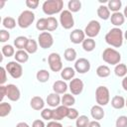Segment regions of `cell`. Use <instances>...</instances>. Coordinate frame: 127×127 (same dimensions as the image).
Returning <instances> with one entry per match:
<instances>
[{
  "mask_svg": "<svg viewBox=\"0 0 127 127\" xmlns=\"http://www.w3.org/2000/svg\"><path fill=\"white\" fill-rule=\"evenodd\" d=\"M32 127H46V125H45V123H44L43 120L37 119V120H35V121L33 122Z\"/></svg>",
  "mask_w": 127,
  "mask_h": 127,
  "instance_id": "obj_48",
  "label": "cell"
},
{
  "mask_svg": "<svg viewBox=\"0 0 127 127\" xmlns=\"http://www.w3.org/2000/svg\"><path fill=\"white\" fill-rule=\"evenodd\" d=\"M123 32L121 29L115 27L109 30V32L105 35V42L114 48H120L123 44Z\"/></svg>",
  "mask_w": 127,
  "mask_h": 127,
  "instance_id": "obj_1",
  "label": "cell"
},
{
  "mask_svg": "<svg viewBox=\"0 0 127 127\" xmlns=\"http://www.w3.org/2000/svg\"><path fill=\"white\" fill-rule=\"evenodd\" d=\"M9 39H10V33L7 30H4V29L0 30V41L2 43H5Z\"/></svg>",
  "mask_w": 127,
  "mask_h": 127,
  "instance_id": "obj_43",
  "label": "cell"
},
{
  "mask_svg": "<svg viewBox=\"0 0 127 127\" xmlns=\"http://www.w3.org/2000/svg\"><path fill=\"white\" fill-rule=\"evenodd\" d=\"M97 16L101 20H108L110 19V10L105 5H100L97 9Z\"/></svg>",
  "mask_w": 127,
  "mask_h": 127,
  "instance_id": "obj_23",
  "label": "cell"
},
{
  "mask_svg": "<svg viewBox=\"0 0 127 127\" xmlns=\"http://www.w3.org/2000/svg\"><path fill=\"white\" fill-rule=\"evenodd\" d=\"M78 116H79L78 111H77L75 108L69 107V109H68V114H67V118L70 119V120H73V119H77Z\"/></svg>",
  "mask_w": 127,
  "mask_h": 127,
  "instance_id": "obj_44",
  "label": "cell"
},
{
  "mask_svg": "<svg viewBox=\"0 0 127 127\" xmlns=\"http://www.w3.org/2000/svg\"><path fill=\"white\" fill-rule=\"evenodd\" d=\"M123 15H124V17L127 19V6L124 8V12H123Z\"/></svg>",
  "mask_w": 127,
  "mask_h": 127,
  "instance_id": "obj_53",
  "label": "cell"
},
{
  "mask_svg": "<svg viewBox=\"0 0 127 127\" xmlns=\"http://www.w3.org/2000/svg\"><path fill=\"white\" fill-rule=\"evenodd\" d=\"M110 21H111V24L114 25L115 27H119L121 25L124 24L125 22V17L123 15V13L121 12H115L113 13L111 16H110Z\"/></svg>",
  "mask_w": 127,
  "mask_h": 127,
  "instance_id": "obj_18",
  "label": "cell"
},
{
  "mask_svg": "<svg viewBox=\"0 0 127 127\" xmlns=\"http://www.w3.org/2000/svg\"><path fill=\"white\" fill-rule=\"evenodd\" d=\"M47 19H48V28H47V31L52 32V31L57 30V28L59 26L58 20L55 17H48Z\"/></svg>",
  "mask_w": 127,
  "mask_h": 127,
  "instance_id": "obj_39",
  "label": "cell"
},
{
  "mask_svg": "<svg viewBox=\"0 0 127 127\" xmlns=\"http://www.w3.org/2000/svg\"><path fill=\"white\" fill-rule=\"evenodd\" d=\"M7 87V97L9 100L11 101H18L20 99V96H21V92H20V89L18 88L17 85L15 84H8L6 85Z\"/></svg>",
  "mask_w": 127,
  "mask_h": 127,
  "instance_id": "obj_13",
  "label": "cell"
},
{
  "mask_svg": "<svg viewBox=\"0 0 127 127\" xmlns=\"http://www.w3.org/2000/svg\"><path fill=\"white\" fill-rule=\"evenodd\" d=\"M74 74H75V69L70 66H66L61 70V76L64 80H71L74 77Z\"/></svg>",
  "mask_w": 127,
  "mask_h": 127,
  "instance_id": "obj_21",
  "label": "cell"
},
{
  "mask_svg": "<svg viewBox=\"0 0 127 127\" xmlns=\"http://www.w3.org/2000/svg\"><path fill=\"white\" fill-rule=\"evenodd\" d=\"M115 125L116 127H127V116H119L115 122Z\"/></svg>",
  "mask_w": 127,
  "mask_h": 127,
  "instance_id": "obj_42",
  "label": "cell"
},
{
  "mask_svg": "<svg viewBox=\"0 0 127 127\" xmlns=\"http://www.w3.org/2000/svg\"><path fill=\"white\" fill-rule=\"evenodd\" d=\"M46 127H63V125L60 123V122H58V121H51V122H49L48 124H47V126Z\"/></svg>",
  "mask_w": 127,
  "mask_h": 127,
  "instance_id": "obj_49",
  "label": "cell"
},
{
  "mask_svg": "<svg viewBox=\"0 0 127 127\" xmlns=\"http://www.w3.org/2000/svg\"><path fill=\"white\" fill-rule=\"evenodd\" d=\"M89 118L86 115H80L77 117L75 121V126L76 127H88L89 124Z\"/></svg>",
  "mask_w": 127,
  "mask_h": 127,
  "instance_id": "obj_35",
  "label": "cell"
},
{
  "mask_svg": "<svg viewBox=\"0 0 127 127\" xmlns=\"http://www.w3.org/2000/svg\"><path fill=\"white\" fill-rule=\"evenodd\" d=\"M114 72L119 77H124L127 75V65L124 64H118L115 65Z\"/></svg>",
  "mask_w": 127,
  "mask_h": 127,
  "instance_id": "obj_28",
  "label": "cell"
},
{
  "mask_svg": "<svg viewBox=\"0 0 127 127\" xmlns=\"http://www.w3.org/2000/svg\"><path fill=\"white\" fill-rule=\"evenodd\" d=\"M75 103V98L73 95L69 94V93H64L62 97V105L66 106V107H71L73 104Z\"/></svg>",
  "mask_w": 127,
  "mask_h": 127,
  "instance_id": "obj_25",
  "label": "cell"
},
{
  "mask_svg": "<svg viewBox=\"0 0 127 127\" xmlns=\"http://www.w3.org/2000/svg\"><path fill=\"white\" fill-rule=\"evenodd\" d=\"M0 92H1V97H0V100L3 102L4 97L7 95V87H6L5 85H0Z\"/></svg>",
  "mask_w": 127,
  "mask_h": 127,
  "instance_id": "obj_47",
  "label": "cell"
},
{
  "mask_svg": "<svg viewBox=\"0 0 127 127\" xmlns=\"http://www.w3.org/2000/svg\"><path fill=\"white\" fill-rule=\"evenodd\" d=\"M48 64L49 66L51 68L52 71H60L63 69V63H62V59L61 56L58 53H52L50 54L49 58H48Z\"/></svg>",
  "mask_w": 127,
  "mask_h": 127,
  "instance_id": "obj_8",
  "label": "cell"
},
{
  "mask_svg": "<svg viewBox=\"0 0 127 127\" xmlns=\"http://www.w3.org/2000/svg\"><path fill=\"white\" fill-rule=\"evenodd\" d=\"M36 77H37L38 81H40V82H43V83L47 82L50 78V72L47 69H40L37 71Z\"/></svg>",
  "mask_w": 127,
  "mask_h": 127,
  "instance_id": "obj_32",
  "label": "cell"
},
{
  "mask_svg": "<svg viewBox=\"0 0 127 127\" xmlns=\"http://www.w3.org/2000/svg\"><path fill=\"white\" fill-rule=\"evenodd\" d=\"M102 60L111 65H116L121 61V55L113 48H106L102 53Z\"/></svg>",
  "mask_w": 127,
  "mask_h": 127,
  "instance_id": "obj_3",
  "label": "cell"
},
{
  "mask_svg": "<svg viewBox=\"0 0 127 127\" xmlns=\"http://www.w3.org/2000/svg\"><path fill=\"white\" fill-rule=\"evenodd\" d=\"M7 72L13 78H20L23 75V67L18 62H9L5 66Z\"/></svg>",
  "mask_w": 127,
  "mask_h": 127,
  "instance_id": "obj_7",
  "label": "cell"
},
{
  "mask_svg": "<svg viewBox=\"0 0 127 127\" xmlns=\"http://www.w3.org/2000/svg\"><path fill=\"white\" fill-rule=\"evenodd\" d=\"M38 44L42 49H49L54 45V38L49 32H42L38 37Z\"/></svg>",
  "mask_w": 127,
  "mask_h": 127,
  "instance_id": "obj_10",
  "label": "cell"
},
{
  "mask_svg": "<svg viewBox=\"0 0 127 127\" xmlns=\"http://www.w3.org/2000/svg\"><path fill=\"white\" fill-rule=\"evenodd\" d=\"M100 29H101V26H100V23L96 20H91L89 21V23L86 25L85 29H84V33L85 35L88 37V38H91L93 39L94 37H96L99 32H100Z\"/></svg>",
  "mask_w": 127,
  "mask_h": 127,
  "instance_id": "obj_9",
  "label": "cell"
},
{
  "mask_svg": "<svg viewBox=\"0 0 127 127\" xmlns=\"http://www.w3.org/2000/svg\"><path fill=\"white\" fill-rule=\"evenodd\" d=\"M68 88L73 95H78L83 90V81L79 78H72L68 84Z\"/></svg>",
  "mask_w": 127,
  "mask_h": 127,
  "instance_id": "obj_12",
  "label": "cell"
},
{
  "mask_svg": "<svg viewBox=\"0 0 127 127\" xmlns=\"http://www.w3.org/2000/svg\"><path fill=\"white\" fill-rule=\"evenodd\" d=\"M90 114L92 116V118L96 121H99L101 119H103L105 113H104V110L102 108V106L96 104V105H93L90 109Z\"/></svg>",
  "mask_w": 127,
  "mask_h": 127,
  "instance_id": "obj_16",
  "label": "cell"
},
{
  "mask_svg": "<svg viewBox=\"0 0 127 127\" xmlns=\"http://www.w3.org/2000/svg\"><path fill=\"white\" fill-rule=\"evenodd\" d=\"M36 28L39 31H47L48 28V19L47 18H41L37 21Z\"/></svg>",
  "mask_w": 127,
  "mask_h": 127,
  "instance_id": "obj_40",
  "label": "cell"
},
{
  "mask_svg": "<svg viewBox=\"0 0 127 127\" xmlns=\"http://www.w3.org/2000/svg\"><path fill=\"white\" fill-rule=\"evenodd\" d=\"M111 105L115 109H122L125 106V99L121 95H115L111 99Z\"/></svg>",
  "mask_w": 127,
  "mask_h": 127,
  "instance_id": "obj_24",
  "label": "cell"
},
{
  "mask_svg": "<svg viewBox=\"0 0 127 127\" xmlns=\"http://www.w3.org/2000/svg\"><path fill=\"white\" fill-rule=\"evenodd\" d=\"M34 21H35V14L31 10H25L19 15L17 24L20 28L27 29L33 24Z\"/></svg>",
  "mask_w": 127,
  "mask_h": 127,
  "instance_id": "obj_5",
  "label": "cell"
},
{
  "mask_svg": "<svg viewBox=\"0 0 127 127\" xmlns=\"http://www.w3.org/2000/svg\"><path fill=\"white\" fill-rule=\"evenodd\" d=\"M1 52H2V55L4 57H7V58H10V57L15 56V49L11 45H4L2 47Z\"/></svg>",
  "mask_w": 127,
  "mask_h": 127,
  "instance_id": "obj_36",
  "label": "cell"
},
{
  "mask_svg": "<svg viewBox=\"0 0 127 127\" xmlns=\"http://www.w3.org/2000/svg\"><path fill=\"white\" fill-rule=\"evenodd\" d=\"M60 23L64 29H71L74 25V20L71 12L68 10H63L60 14Z\"/></svg>",
  "mask_w": 127,
  "mask_h": 127,
  "instance_id": "obj_6",
  "label": "cell"
},
{
  "mask_svg": "<svg viewBox=\"0 0 127 127\" xmlns=\"http://www.w3.org/2000/svg\"><path fill=\"white\" fill-rule=\"evenodd\" d=\"M96 47V43L93 39L91 38H86L82 42V48L85 52H92Z\"/></svg>",
  "mask_w": 127,
  "mask_h": 127,
  "instance_id": "obj_27",
  "label": "cell"
},
{
  "mask_svg": "<svg viewBox=\"0 0 127 127\" xmlns=\"http://www.w3.org/2000/svg\"><path fill=\"white\" fill-rule=\"evenodd\" d=\"M41 116L45 120H51L53 119V110L50 108H44L41 111Z\"/></svg>",
  "mask_w": 127,
  "mask_h": 127,
  "instance_id": "obj_41",
  "label": "cell"
},
{
  "mask_svg": "<svg viewBox=\"0 0 127 127\" xmlns=\"http://www.w3.org/2000/svg\"><path fill=\"white\" fill-rule=\"evenodd\" d=\"M125 106H126V107H127V99H126V100H125Z\"/></svg>",
  "mask_w": 127,
  "mask_h": 127,
  "instance_id": "obj_56",
  "label": "cell"
},
{
  "mask_svg": "<svg viewBox=\"0 0 127 127\" xmlns=\"http://www.w3.org/2000/svg\"><path fill=\"white\" fill-rule=\"evenodd\" d=\"M121 6H122V2L120 0H110V1H108V6L107 7L110 11L115 13V12H119Z\"/></svg>",
  "mask_w": 127,
  "mask_h": 127,
  "instance_id": "obj_34",
  "label": "cell"
},
{
  "mask_svg": "<svg viewBox=\"0 0 127 127\" xmlns=\"http://www.w3.org/2000/svg\"><path fill=\"white\" fill-rule=\"evenodd\" d=\"M16 127H30L26 122H19L17 125H16Z\"/></svg>",
  "mask_w": 127,
  "mask_h": 127,
  "instance_id": "obj_52",
  "label": "cell"
},
{
  "mask_svg": "<svg viewBox=\"0 0 127 127\" xmlns=\"http://www.w3.org/2000/svg\"><path fill=\"white\" fill-rule=\"evenodd\" d=\"M110 68L105 65V64H102V65H99L97 68H96V74L99 76V77H107L110 75Z\"/></svg>",
  "mask_w": 127,
  "mask_h": 127,
  "instance_id": "obj_31",
  "label": "cell"
},
{
  "mask_svg": "<svg viewBox=\"0 0 127 127\" xmlns=\"http://www.w3.org/2000/svg\"><path fill=\"white\" fill-rule=\"evenodd\" d=\"M12 110V106L8 102H1L0 103V117L7 116Z\"/></svg>",
  "mask_w": 127,
  "mask_h": 127,
  "instance_id": "obj_33",
  "label": "cell"
},
{
  "mask_svg": "<svg viewBox=\"0 0 127 127\" xmlns=\"http://www.w3.org/2000/svg\"><path fill=\"white\" fill-rule=\"evenodd\" d=\"M53 90L58 94H64L67 90V84L64 80H57L53 84Z\"/></svg>",
  "mask_w": 127,
  "mask_h": 127,
  "instance_id": "obj_20",
  "label": "cell"
},
{
  "mask_svg": "<svg viewBox=\"0 0 127 127\" xmlns=\"http://www.w3.org/2000/svg\"><path fill=\"white\" fill-rule=\"evenodd\" d=\"M95 99H96V103L98 105H100V106L107 105L110 100L109 89L104 85L98 86L95 90Z\"/></svg>",
  "mask_w": 127,
  "mask_h": 127,
  "instance_id": "obj_4",
  "label": "cell"
},
{
  "mask_svg": "<svg viewBox=\"0 0 127 127\" xmlns=\"http://www.w3.org/2000/svg\"><path fill=\"white\" fill-rule=\"evenodd\" d=\"M63 7H64L63 0H47L43 3L42 9L46 15H49L52 17V15L62 12Z\"/></svg>",
  "mask_w": 127,
  "mask_h": 127,
  "instance_id": "obj_2",
  "label": "cell"
},
{
  "mask_svg": "<svg viewBox=\"0 0 127 127\" xmlns=\"http://www.w3.org/2000/svg\"><path fill=\"white\" fill-rule=\"evenodd\" d=\"M67 7L68 11H70L71 13L78 12L81 9V2L79 0H69L67 3Z\"/></svg>",
  "mask_w": 127,
  "mask_h": 127,
  "instance_id": "obj_29",
  "label": "cell"
},
{
  "mask_svg": "<svg viewBox=\"0 0 127 127\" xmlns=\"http://www.w3.org/2000/svg\"><path fill=\"white\" fill-rule=\"evenodd\" d=\"M88 127H101L100 123L96 120H93V121H90L89 124H88Z\"/></svg>",
  "mask_w": 127,
  "mask_h": 127,
  "instance_id": "obj_50",
  "label": "cell"
},
{
  "mask_svg": "<svg viewBox=\"0 0 127 127\" xmlns=\"http://www.w3.org/2000/svg\"><path fill=\"white\" fill-rule=\"evenodd\" d=\"M64 59L67 61V62H73L75 59H76V52L74 49L72 48H68L64 51Z\"/></svg>",
  "mask_w": 127,
  "mask_h": 127,
  "instance_id": "obj_37",
  "label": "cell"
},
{
  "mask_svg": "<svg viewBox=\"0 0 127 127\" xmlns=\"http://www.w3.org/2000/svg\"><path fill=\"white\" fill-rule=\"evenodd\" d=\"M38 45H39V44H38L34 39H29L25 51H26L28 54H35V53L38 51Z\"/></svg>",
  "mask_w": 127,
  "mask_h": 127,
  "instance_id": "obj_30",
  "label": "cell"
},
{
  "mask_svg": "<svg viewBox=\"0 0 127 127\" xmlns=\"http://www.w3.org/2000/svg\"><path fill=\"white\" fill-rule=\"evenodd\" d=\"M30 105L34 110H43L45 106V101L41 96H33L31 98Z\"/></svg>",
  "mask_w": 127,
  "mask_h": 127,
  "instance_id": "obj_19",
  "label": "cell"
},
{
  "mask_svg": "<svg viewBox=\"0 0 127 127\" xmlns=\"http://www.w3.org/2000/svg\"><path fill=\"white\" fill-rule=\"evenodd\" d=\"M69 39H70V42L75 45L82 44V42L85 40V33H84V31H82L80 29H74L70 33Z\"/></svg>",
  "mask_w": 127,
  "mask_h": 127,
  "instance_id": "obj_15",
  "label": "cell"
},
{
  "mask_svg": "<svg viewBox=\"0 0 127 127\" xmlns=\"http://www.w3.org/2000/svg\"><path fill=\"white\" fill-rule=\"evenodd\" d=\"M4 4H5V2H4V1H1V2H0V8H2V7L4 6Z\"/></svg>",
  "mask_w": 127,
  "mask_h": 127,
  "instance_id": "obj_54",
  "label": "cell"
},
{
  "mask_svg": "<svg viewBox=\"0 0 127 127\" xmlns=\"http://www.w3.org/2000/svg\"><path fill=\"white\" fill-rule=\"evenodd\" d=\"M74 69L78 73H81V74L86 73L90 69L89 61L87 59H84V58H80V59L76 60L75 63H74Z\"/></svg>",
  "mask_w": 127,
  "mask_h": 127,
  "instance_id": "obj_11",
  "label": "cell"
},
{
  "mask_svg": "<svg viewBox=\"0 0 127 127\" xmlns=\"http://www.w3.org/2000/svg\"><path fill=\"white\" fill-rule=\"evenodd\" d=\"M124 38H125V39L127 40V30H126V32L124 33Z\"/></svg>",
  "mask_w": 127,
  "mask_h": 127,
  "instance_id": "obj_55",
  "label": "cell"
},
{
  "mask_svg": "<svg viewBox=\"0 0 127 127\" xmlns=\"http://www.w3.org/2000/svg\"><path fill=\"white\" fill-rule=\"evenodd\" d=\"M62 102V98L61 96L56 93V92H53V93H50L48 96H47V103L49 106L51 107H55L57 108L58 106H60V103Z\"/></svg>",
  "mask_w": 127,
  "mask_h": 127,
  "instance_id": "obj_17",
  "label": "cell"
},
{
  "mask_svg": "<svg viewBox=\"0 0 127 127\" xmlns=\"http://www.w3.org/2000/svg\"><path fill=\"white\" fill-rule=\"evenodd\" d=\"M68 127H72V126H68Z\"/></svg>",
  "mask_w": 127,
  "mask_h": 127,
  "instance_id": "obj_57",
  "label": "cell"
},
{
  "mask_svg": "<svg viewBox=\"0 0 127 127\" xmlns=\"http://www.w3.org/2000/svg\"><path fill=\"white\" fill-rule=\"evenodd\" d=\"M122 87H123L124 90L127 91V75L124 76L123 79H122Z\"/></svg>",
  "mask_w": 127,
  "mask_h": 127,
  "instance_id": "obj_51",
  "label": "cell"
},
{
  "mask_svg": "<svg viewBox=\"0 0 127 127\" xmlns=\"http://www.w3.org/2000/svg\"><path fill=\"white\" fill-rule=\"evenodd\" d=\"M28 38L24 37V36H19L14 40V46L18 49V50H25L27 43H28Z\"/></svg>",
  "mask_w": 127,
  "mask_h": 127,
  "instance_id": "obj_26",
  "label": "cell"
},
{
  "mask_svg": "<svg viewBox=\"0 0 127 127\" xmlns=\"http://www.w3.org/2000/svg\"><path fill=\"white\" fill-rule=\"evenodd\" d=\"M15 61L18 62L19 64H24L26 62H28L29 60V54L25 51V50H18L15 53Z\"/></svg>",
  "mask_w": 127,
  "mask_h": 127,
  "instance_id": "obj_22",
  "label": "cell"
},
{
  "mask_svg": "<svg viewBox=\"0 0 127 127\" xmlns=\"http://www.w3.org/2000/svg\"><path fill=\"white\" fill-rule=\"evenodd\" d=\"M68 109H69L68 107L64 105L58 106L53 110V119L55 121H60V120H63L64 117H67Z\"/></svg>",
  "mask_w": 127,
  "mask_h": 127,
  "instance_id": "obj_14",
  "label": "cell"
},
{
  "mask_svg": "<svg viewBox=\"0 0 127 127\" xmlns=\"http://www.w3.org/2000/svg\"><path fill=\"white\" fill-rule=\"evenodd\" d=\"M0 72H1L0 84H1V85H4V83L7 81V75H6V73H7V70H6V68H5V67L1 66V67H0Z\"/></svg>",
  "mask_w": 127,
  "mask_h": 127,
  "instance_id": "obj_46",
  "label": "cell"
},
{
  "mask_svg": "<svg viewBox=\"0 0 127 127\" xmlns=\"http://www.w3.org/2000/svg\"><path fill=\"white\" fill-rule=\"evenodd\" d=\"M2 24L4 26V28L8 29V30H11V29H14L16 27V21L14 18L12 17H5L2 21Z\"/></svg>",
  "mask_w": 127,
  "mask_h": 127,
  "instance_id": "obj_38",
  "label": "cell"
},
{
  "mask_svg": "<svg viewBox=\"0 0 127 127\" xmlns=\"http://www.w3.org/2000/svg\"><path fill=\"white\" fill-rule=\"evenodd\" d=\"M39 3L40 2L38 0H26V6L30 9H37Z\"/></svg>",
  "mask_w": 127,
  "mask_h": 127,
  "instance_id": "obj_45",
  "label": "cell"
}]
</instances>
